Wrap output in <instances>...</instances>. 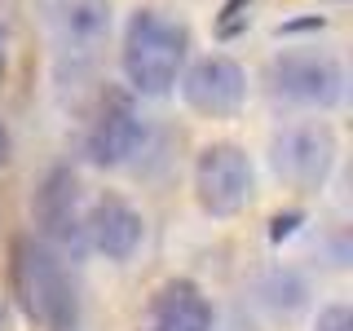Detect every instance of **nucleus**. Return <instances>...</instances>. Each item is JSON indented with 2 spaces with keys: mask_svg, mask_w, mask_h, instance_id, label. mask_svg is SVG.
Wrapping results in <instances>:
<instances>
[{
  "mask_svg": "<svg viewBox=\"0 0 353 331\" xmlns=\"http://www.w3.org/2000/svg\"><path fill=\"white\" fill-rule=\"evenodd\" d=\"M5 71H9V49H5V31H0V80H5Z\"/></svg>",
  "mask_w": 353,
  "mask_h": 331,
  "instance_id": "4468645a",
  "label": "nucleus"
},
{
  "mask_svg": "<svg viewBox=\"0 0 353 331\" xmlns=\"http://www.w3.org/2000/svg\"><path fill=\"white\" fill-rule=\"evenodd\" d=\"M141 331H212V305L203 301V292L194 283L176 279L154 292Z\"/></svg>",
  "mask_w": 353,
  "mask_h": 331,
  "instance_id": "9d476101",
  "label": "nucleus"
},
{
  "mask_svg": "<svg viewBox=\"0 0 353 331\" xmlns=\"http://www.w3.org/2000/svg\"><path fill=\"white\" fill-rule=\"evenodd\" d=\"M110 36V0H53V40L58 62L71 71L97 62Z\"/></svg>",
  "mask_w": 353,
  "mask_h": 331,
  "instance_id": "423d86ee",
  "label": "nucleus"
},
{
  "mask_svg": "<svg viewBox=\"0 0 353 331\" xmlns=\"http://www.w3.org/2000/svg\"><path fill=\"white\" fill-rule=\"evenodd\" d=\"M84 239L93 243L97 252H106L110 261H124L141 243V217L132 212L124 199H102V203H93V212L84 217Z\"/></svg>",
  "mask_w": 353,
  "mask_h": 331,
  "instance_id": "9b49d317",
  "label": "nucleus"
},
{
  "mask_svg": "<svg viewBox=\"0 0 353 331\" xmlns=\"http://www.w3.org/2000/svg\"><path fill=\"white\" fill-rule=\"evenodd\" d=\"M314 331H353L349 305H327L323 314H318V327H314Z\"/></svg>",
  "mask_w": 353,
  "mask_h": 331,
  "instance_id": "f8f14e48",
  "label": "nucleus"
},
{
  "mask_svg": "<svg viewBox=\"0 0 353 331\" xmlns=\"http://www.w3.org/2000/svg\"><path fill=\"white\" fill-rule=\"evenodd\" d=\"M9 283L22 314L44 331H75L80 327V296L58 261V252L40 239H14L9 248Z\"/></svg>",
  "mask_w": 353,
  "mask_h": 331,
  "instance_id": "f257e3e1",
  "label": "nucleus"
},
{
  "mask_svg": "<svg viewBox=\"0 0 353 331\" xmlns=\"http://www.w3.org/2000/svg\"><path fill=\"white\" fill-rule=\"evenodd\" d=\"M5 163H9V128L0 124V168H5Z\"/></svg>",
  "mask_w": 353,
  "mask_h": 331,
  "instance_id": "ddd939ff",
  "label": "nucleus"
},
{
  "mask_svg": "<svg viewBox=\"0 0 353 331\" xmlns=\"http://www.w3.org/2000/svg\"><path fill=\"white\" fill-rule=\"evenodd\" d=\"M36 225L44 230V239L62 243V248L80 252L84 248V217H80V181L71 168H53L44 177L40 194H36Z\"/></svg>",
  "mask_w": 353,
  "mask_h": 331,
  "instance_id": "6e6552de",
  "label": "nucleus"
},
{
  "mask_svg": "<svg viewBox=\"0 0 353 331\" xmlns=\"http://www.w3.org/2000/svg\"><path fill=\"white\" fill-rule=\"evenodd\" d=\"M0 331H5V318H0Z\"/></svg>",
  "mask_w": 353,
  "mask_h": 331,
  "instance_id": "2eb2a0df",
  "label": "nucleus"
},
{
  "mask_svg": "<svg viewBox=\"0 0 353 331\" xmlns=\"http://www.w3.org/2000/svg\"><path fill=\"white\" fill-rule=\"evenodd\" d=\"M181 97L185 106L199 110V115H234L248 97V80H243V66L230 62V58H203L185 71L181 80Z\"/></svg>",
  "mask_w": 353,
  "mask_h": 331,
  "instance_id": "0eeeda50",
  "label": "nucleus"
},
{
  "mask_svg": "<svg viewBox=\"0 0 353 331\" xmlns=\"http://www.w3.org/2000/svg\"><path fill=\"white\" fill-rule=\"evenodd\" d=\"M252 185H256L252 159H248V150L234 146V141H216V146H208L203 154H199L194 190H199L203 212H212V217L243 212V208L252 203Z\"/></svg>",
  "mask_w": 353,
  "mask_h": 331,
  "instance_id": "20e7f679",
  "label": "nucleus"
},
{
  "mask_svg": "<svg viewBox=\"0 0 353 331\" xmlns=\"http://www.w3.org/2000/svg\"><path fill=\"white\" fill-rule=\"evenodd\" d=\"M270 88L296 106L327 110L345 97V66L331 58V53H314V49L279 53L270 62Z\"/></svg>",
  "mask_w": 353,
  "mask_h": 331,
  "instance_id": "7ed1b4c3",
  "label": "nucleus"
},
{
  "mask_svg": "<svg viewBox=\"0 0 353 331\" xmlns=\"http://www.w3.org/2000/svg\"><path fill=\"white\" fill-rule=\"evenodd\" d=\"M141 141H146V119L132 110L128 97H110L97 124L88 128V159L102 168H119L141 150Z\"/></svg>",
  "mask_w": 353,
  "mask_h": 331,
  "instance_id": "1a4fd4ad",
  "label": "nucleus"
},
{
  "mask_svg": "<svg viewBox=\"0 0 353 331\" xmlns=\"http://www.w3.org/2000/svg\"><path fill=\"white\" fill-rule=\"evenodd\" d=\"M185 49H190V31L181 22L154 14V9H137L124 31V75L137 93L159 97L176 84L185 66Z\"/></svg>",
  "mask_w": 353,
  "mask_h": 331,
  "instance_id": "f03ea898",
  "label": "nucleus"
},
{
  "mask_svg": "<svg viewBox=\"0 0 353 331\" xmlns=\"http://www.w3.org/2000/svg\"><path fill=\"white\" fill-rule=\"evenodd\" d=\"M270 159H274V172H279L287 185H296V190H318L331 177V168H336V132L327 124H318V119L292 124L274 137Z\"/></svg>",
  "mask_w": 353,
  "mask_h": 331,
  "instance_id": "39448f33",
  "label": "nucleus"
}]
</instances>
